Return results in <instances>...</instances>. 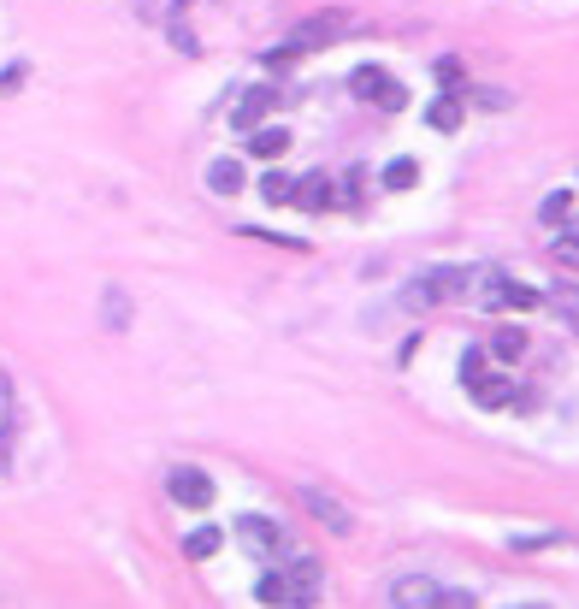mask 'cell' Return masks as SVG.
I'll list each match as a JSON object with an SVG mask.
<instances>
[{
	"instance_id": "cell-20",
	"label": "cell",
	"mask_w": 579,
	"mask_h": 609,
	"mask_svg": "<svg viewBox=\"0 0 579 609\" xmlns=\"http://www.w3.org/2000/svg\"><path fill=\"white\" fill-rule=\"evenodd\" d=\"M290 190H296V184H290L284 172H266V178H260V196H266V202H290Z\"/></svg>"
},
{
	"instance_id": "cell-22",
	"label": "cell",
	"mask_w": 579,
	"mask_h": 609,
	"mask_svg": "<svg viewBox=\"0 0 579 609\" xmlns=\"http://www.w3.org/2000/svg\"><path fill=\"white\" fill-rule=\"evenodd\" d=\"M556 261L579 272V237H562V243H556Z\"/></svg>"
},
{
	"instance_id": "cell-2",
	"label": "cell",
	"mask_w": 579,
	"mask_h": 609,
	"mask_svg": "<svg viewBox=\"0 0 579 609\" xmlns=\"http://www.w3.org/2000/svg\"><path fill=\"white\" fill-rule=\"evenodd\" d=\"M343 30H349V18H343V12H320V18L296 24V42H290V48H296V54H302V48H331Z\"/></svg>"
},
{
	"instance_id": "cell-14",
	"label": "cell",
	"mask_w": 579,
	"mask_h": 609,
	"mask_svg": "<svg viewBox=\"0 0 579 609\" xmlns=\"http://www.w3.org/2000/svg\"><path fill=\"white\" fill-rule=\"evenodd\" d=\"M101 308H107V314H101V320H107V332H125V326H130L125 290H107V296H101Z\"/></svg>"
},
{
	"instance_id": "cell-24",
	"label": "cell",
	"mask_w": 579,
	"mask_h": 609,
	"mask_svg": "<svg viewBox=\"0 0 579 609\" xmlns=\"http://www.w3.org/2000/svg\"><path fill=\"white\" fill-rule=\"evenodd\" d=\"M574 231H579V219H574Z\"/></svg>"
},
{
	"instance_id": "cell-12",
	"label": "cell",
	"mask_w": 579,
	"mask_h": 609,
	"mask_svg": "<svg viewBox=\"0 0 579 609\" xmlns=\"http://www.w3.org/2000/svg\"><path fill=\"white\" fill-rule=\"evenodd\" d=\"M491 355H497V361H520V355H526V332H520V326H497Z\"/></svg>"
},
{
	"instance_id": "cell-1",
	"label": "cell",
	"mask_w": 579,
	"mask_h": 609,
	"mask_svg": "<svg viewBox=\"0 0 579 609\" xmlns=\"http://www.w3.org/2000/svg\"><path fill=\"white\" fill-rule=\"evenodd\" d=\"M166 497L178 503V509H213V479L190 468V462H178L172 474H166Z\"/></svg>"
},
{
	"instance_id": "cell-8",
	"label": "cell",
	"mask_w": 579,
	"mask_h": 609,
	"mask_svg": "<svg viewBox=\"0 0 579 609\" xmlns=\"http://www.w3.org/2000/svg\"><path fill=\"white\" fill-rule=\"evenodd\" d=\"M373 107H385V113H402L408 107V83L402 77H390V71H379V83H373V95H367Z\"/></svg>"
},
{
	"instance_id": "cell-21",
	"label": "cell",
	"mask_w": 579,
	"mask_h": 609,
	"mask_svg": "<svg viewBox=\"0 0 579 609\" xmlns=\"http://www.w3.org/2000/svg\"><path fill=\"white\" fill-rule=\"evenodd\" d=\"M438 83H444V89H461V83H467V77H461V60H438Z\"/></svg>"
},
{
	"instance_id": "cell-19",
	"label": "cell",
	"mask_w": 579,
	"mask_h": 609,
	"mask_svg": "<svg viewBox=\"0 0 579 609\" xmlns=\"http://www.w3.org/2000/svg\"><path fill=\"white\" fill-rule=\"evenodd\" d=\"M426 125H432V131H461V107H455V101H438V107L426 113Z\"/></svg>"
},
{
	"instance_id": "cell-18",
	"label": "cell",
	"mask_w": 579,
	"mask_h": 609,
	"mask_svg": "<svg viewBox=\"0 0 579 609\" xmlns=\"http://www.w3.org/2000/svg\"><path fill=\"white\" fill-rule=\"evenodd\" d=\"M550 308H556V314L579 332V290H562V284H556V290H550Z\"/></svg>"
},
{
	"instance_id": "cell-6",
	"label": "cell",
	"mask_w": 579,
	"mask_h": 609,
	"mask_svg": "<svg viewBox=\"0 0 579 609\" xmlns=\"http://www.w3.org/2000/svg\"><path fill=\"white\" fill-rule=\"evenodd\" d=\"M290 202L302 207V213H320V207H331V178H325V172H308V178L290 190Z\"/></svg>"
},
{
	"instance_id": "cell-5",
	"label": "cell",
	"mask_w": 579,
	"mask_h": 609,
	"mask_svg": "<svg viewBox=\"0 0 579 609\" xmlns=\"http://www.w3.org/2000/svg\"><path fill=\"white\" fill-rule=\"evenodd\" d=\"M302 503H308V515H314V521H325L337 539H343V533H355V521L337 509V497H325V491H314V485H302Z\"/></svg>"
},
{
	"instance_id": "cell-16",
	"label": "cell",
	"mask_w": 579,
	"mask_h": 609,
	"mask_svg": "<svg viewBox=\"0 0 579 609\" xmlns=\"http://www.w3.org/2000/svg\"><path fill=\"white\" fill-rule=\"evenodd\" d=\"M255 598L260 604H290V580H284V574H260Z\"/></svg>"
},
{
	"instance_id": "cell-23",
	"label": "cell",
	"mask_w": 579,
	"mask_h": 609,
	"mask_svg": "<svg viewBox=\"0 0 579 609\" xmlns=\"http://www.w3.org/2000/svg\"><path fill=\"white\" fill-rule=\"evenodd\" d=\"M18 83H24V66H6V71H0V95H12Z\"/></svg>"
},
{
	"instance_id": "cell-3",
	"label": "cell",
	"mask_w": 579,
	"mask_h": 609,
	"mask_svg": "<svg viewBox=\"0 0 579 609\" xmlns=\"http://www.w3.org/2000/svg\"><path fill=\"white\" fill-rule=\"evenodd\" d=\"M390 604L396 609H432V604H444V586L426 580V574H408V580L390 586Z\"/></svg>"
},
{
	"instance_id": "cell-17",
	"label": "cell",
	"mask_w": 579,
	"mask_h": 609,
	"mask_svg": "<svg viewBox=\"0 0 579 609\" xmlns=\"http://www.w3.org/2000/svg\"><path fill=\"white\" fill-rule=\"evenodd\" d=\"M568 213H574V196H568V190H556V196H544V207H538V219H544V225H562Z\"/></svg>"
},
{
	"instance_id": "cell-4",
	"label": "cell",
	"mask_w": 579,
	"mask_h": 609,
	"mask_svg": "<svg viewBox=\"0 0 579 609\" xmlns=\"http://www.w3.org/2000/svg\"><path fill=\"white\" fill-rule=\"evenodd\" d=\"M237 533L255 544V556H284V550H290L284 533H278V521H266V515H243V521H237Z\"/></svg>"
},
{
	"instance_id": "cell-13",
	"label": "cell",
	"mask_w": 579,
	"mask_h": 609,
	"mask_svg": "<svg viewBox=\"0 0 579 609\" xmlns=\"http://www.w3.org/2000/svg\"><path fill=\"white\" fill-rule=\"evenodd\" d=\"M414 184H420V166H414L408 154H402V160H390V166H385V190H414Z\"/></svg>"
},
{
	"instance_id": "cell-7",
	"label": "cell",
	"mask_w": 579,
	"mask_h": 609,
	"mask_svg": "<svg viewBox=\"0 0 579 609\" xmlns=\"http://www.w3.org/2000/svg\"><path fill=\"white\" fill-rule=\"evenodd\" d=\"M266 107H272V89H266V83H255V89H249V95L237 101V113H231V125H237V131H255L260 119H266Z\"/></svg>"
},
{
	"instance_id": "cell-9",
	"label": "cell",
	"mask_w": 579,
	"mask_h": 609,
	"mask_svg": "<svg viewBox=\"0 0 579 609\" xmlns=\"http://www.w3.org/2000/svg\"><path fill=\"white\" fill-rule=\"evenodd\" d=\"M420 284L432 290V302H444V296H461V290H467V272L461 267H432Z\"/></svg>"
},
{
	"instance_id": "cell-15",
	"label": "cell",
	"mask_w": 579,
	"mask_h": 609,
	"mask_svg": "<svg viewBox=\"0 0 579 609\" xmlns=\"http://www.w3.org/2000/svg\"><path fill=\"white\" fill-rule=\"evenodd\" d=\"M219 550V527H195L190 539H184V556H195V562H207Z\"/></svg>"
},
{
	"instance_id": "cell-10",
	"label": "cell",
	"mask_w": 579,
	"mask_h": 609,
	"mask_svg": "<svg viewBox=\"0 0 579 609\" xmlns=\"http://www.w3.org/2000/svg\"><path fill=\"white\" fill-rule=\"evenodd\" d=\"M207 190H213V196H237V190H243V166H237V160H213V166H207Z\"/></svg>"
},
{
	"instance_id": "cell-11",
	"label": "cell",
	"mask_w": 579,
	"mask_h": 609,
	"mask_svg": "<svg viewBox=\"0 0 579 609\" xmlns=\"http://www.w3.org/2000/svg\"><path fill=\"white\" fill-rule=\"evenodd\" d=\"M284 148H290V131H278V125H266V131H249V154H255V160H278V154H284Z\"/></svg>"
}]
</instances>
